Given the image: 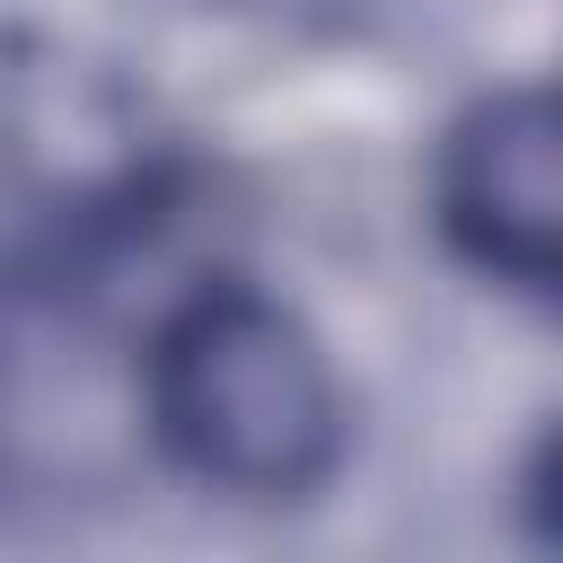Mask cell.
I'll return each mask as SVG.
<instances>
[{"label":"cell","instance_id":"obj_1","mask_svg":"<svg viewBox=\"0 0 563 563\" xmlns=\"http://www.w3.org/2000/svg\"><path fill=\"white\" fill-rule=\"evenodd\" d=\"M150 422L167 457L220 493L290 501L343 457V387L325 343L264 290L211 282L150 343Z\"/></svg>","mask_w":563,"mask_h":563},{"label":"cell","instance_id":"obj_2","mask_svg":"<svg viewBox=\"0 0 563 563\" xmlns=\"http://www.w3.org/2000/svg\"><path fill=\"white\" fill-rule=\"evenodd\" d=\"M440 220L466 264L554 290L563 264V114L545 88L484 97L440 150Z\"/></svg>","mask_w":563,"mask_h":563}]
</instances>
